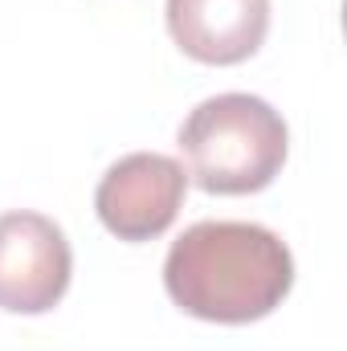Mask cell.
I'll return each instance as SVG.
<instances>
[{
  "label": "cell",
  "instance_id": "cell-3",
  "mask_svg": "<svg viewBox=\"0 0 347 351\" xmlns=\"http://www.w3.org/2000/svg\"><path fill=\"white\" fill-rule=\"evenodd\" d=\"M74 274V254L58 221L41 213L0 217V311L45 315L53 311Z\"/></svg>",
  "mask_w": 347,
  "mask_h": 351
},
{
  "label": "cell",
  "instance_id": "cell-4",
  "mask_svg": "<svg viewBox=\"0 0 347 351\" xmlns=\"http://www.w3.org/2000/svg\"><path fill=\"white\" fill-rule=\"evenodd\" d=\"M184 192V164L160 152H131L102 172L94 188V213L119 241H152L172 229Z\"/></svg>",
  "mask_w": 347,
  "mask_h": 351
},
{
  "label": "cell",
  "instance_id": "cell-1",
  "mask_svg": "<svg viewBox=\"0 0 347 351\" xmlns=\"http://www.w3.org/2000/svg\"><path fill=\"white\" fill-rule=\"evenodd\" d=\"M164 286L172 302L204 323H258L294 286L286 241L254 221H196L168 250Z\"/></svg>",
  "mask_w": 347,
  "mask_h": 351
},
{
  "label": "cell",
  "instance_id": "cell-5",
  "mask_svg": "<svg viewBox=\"0 0 347 351\" xmlns=\"http://www.w3.org/2000/svg\"><path fill=\"white\" fill-rule=\"evenodd\" d=\"M172 41L204 66H237L254 58L270 33V0H168Z\"/></svg>",
  "mask_w": 347,
  "mask_h": 351
},
{
  "label": "cell",
  "instance_id": "cell-2",
  "mask_svg": "<svg viewBox=\"0 0 347 351\" xmlns=\"http://www.w3.org/2000/svg\"><path fill=\"white\" fill-rule=\"evenodd\" d=\"M180 156L196 188L213 196L261 192L282 172L290 131L282 114L258 94H213L180 123Z\"/></svg>",
  "mask_w": 347,
  "mask_h": 351
}]
</instances>
